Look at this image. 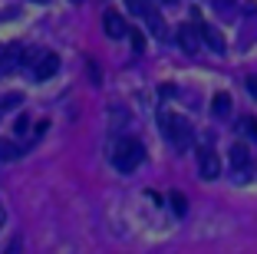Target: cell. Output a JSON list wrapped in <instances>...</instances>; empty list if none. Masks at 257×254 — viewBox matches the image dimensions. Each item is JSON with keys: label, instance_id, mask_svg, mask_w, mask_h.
<instances>
[{"label": "cell", "instance_id": "8", "mask_svg": "<svg viewBox=\"0 0 257 254\" xmlns=\"http://www.w3.org/2000/svg\"><path fill=\"white\" fill-rule=\"evenodd\" d=\"M211 112H214V119H227V116H231V96H227V93H218V96L211 99Z\"/></svg>", "mask_w": 257, "mask_h": 254}, {"label": "cell", "instance_id": "24", "mask_svg": "<svg viewBox=\"0 0 257 254\" xmlns=\"http://www.w3.org/2000/svg\"><path fill=\"white\" fill-rule=\"evenodd\" d=\"M37 4H46V0H37Z\"/></svg>", "mask_w": 257, "mask_h": 254}, {"label": "cell", "instance_id": "11", "mask_svg": "<svg viewBox=\"0 0 257 254\" xmlns=\"http://www.w3.org/2000/svg\"><path fill=\"white\" fill-rule=\"evenodd\" d=\"M125 7L132 10V14L145 17V14H149V10H152V4H149V0H125Z\"/></svg>", "mask_w": 257, "mask_h": 254}, {"label": "cell", "instance_id": "1", "mask_svg": "<svg viewBox=\"0 0 257 254\" xmlns=\"http://www.w3.org/2000/svg\"><path fill=\"white\" fill-rule=\"evenodd\" d=\"M142 158H145V145L139 139H119L112 145V165H115V172H122V175L136 172L142 165Z\"/></svg>", "mask_w": 257, "mask_h": 254}, {"label": "cell", "instance_id": "20", "mask_svg": "<svg viewBox=\"0 0 257 254\" xmlns=\"http://www.w3.org/2000/svg\"><path fill=\"white\" fill-rule=\"evenodd\" d=\"M214 4H218L221 10H231V4H234V0H214Z\"/></svg>", "mask_w": 257, "mask_h": 254}, {"label": "cell", "instance_id": "22", "mask_svg": "<svg viewBox=\"0 0 257 254\" xmlns=\"http://www.w3.org/2000/svg\"><path fill=\"white\" fill-rule=\"evenodd\" d=\"M0 224H4V208H0Z\"/></svg>", "mask_w": 257, "mask_h": 254}, {"label": "cell", "instance_id": "4", "mask_svg": "<svg viewBox=\"0 0 257 254\" xmlns=\"http://www.w3.org/2000/svg\"><path fill=\"white\" fill-rule=\"evenodd\" d=\"M201 27H195V23H182L178 27V46H182L185 53H198V46H201Z\"/></svg>", "mask_w": 257, "mask_h": 254}, {"label": "cell", "instance_id": "13", "mask_svg": "<svg viewBox=\"0 0 257 254\" xmlns=\"http://www.w3.org/2000/svg\"><path fill=\"white\" fill-rule=\"evenodd\" d=\"M145 20H149V27H152V30H155V33H159V37H162V33H165V23H162V17L155 14V7H152L149 14H145Z\"/></svg>", "mask_w": 257, "mask_h": 254}, {"label": "cell", "instance_id": "2", "mask_svg": "<svg viewBox=\"0 0 257 254\" xmlns=\"http://www.w3.org/2000/svg\"><path fill=\"white\" fill-rule=\"evenodd\" d=\"M159 129L162 135H165L168 142L175 145L178 152H185L191 145V126L182 119V116H172V112H162V119H159Z\"/></svg>", "mask_w": 257, "mask_h": 254}, {"label": "cell", "instance_id": "15", "mask_svg": "<svg viewBox=\"0 0 257 254\" xmlns=\"http://www.w3.org/2000/svg\"><path fill=\"white\" fill-rule=\"evenodd\" d=\"M20 145H17V142H0V158H17V155H20Z\"/></svg>", "mask_w": 257, "mask_h": 254}, {"label": "cell", "instance_id": "7", "mask_svg": "<svg viewBox=\"0 0 257 254\" xmlns=\"http://www.w3.org/2000/svg\"><path fill=\"white\" fill-rule=\"evenodd\" d=\"M231 168L234 172H247L250 168V152H247V145H231Z\"/></svg>", "mask_w": 257, "mask_h": 254}, {"label": "cell", "instance_id": "5", "mask_svg": "<svg viewBox=\"0 0 257 254\" xmlns=\"http://www.w3.org/2000/svg\"><path fill=\"white\" fill-rule=\"evenodd\" d=\"M102 27H106V33L112 40H122V37H128V27H125V20H122V14H115V10H106L102 14Z\"/></svg>", "mask_w": 257, "mask_h": 254}, {"label": "cell", "instance_id": "17", "mask_svg": "<svg viewBox=\"0 0 257 254\" xmlns=\"http://www.w3.org/2000/svg\"><path fill=\"white\" fill-rule=\"evenodd\" d=\"M14 106H20V96H7V99H0V109H14Z\"/></svg>", "mask_w": 257, "mask_h": 254}, {"label": "cell", "instance_id": "19", "mask_svg": "<svg viewBox=\"0 0 257 254\" xmlns=\"http://www.w3.org/2000/svg\"><path fill=\"white\" fill-rule=\"evenodd\" d=\"M247 90H250V96L257 99V76H250V79H247Z\"/></svg>", "mask_w": 257, "mask_h": 254}, {"label": "cell", "instance_id": "9", "mask_svg": "<svg viewBox=\"0 0 257 254\" xmlns=\"http://www.w3.org/2000/svg\"><path fill=\"white\" fill-rule=\"evenodd\" d=\"M0 66H4V69H17V66H23V50H20V46H10V50L4 53Z\"/></svg>", "mask_w": 257, "mask_h": 254}, {"label": "cell", "instance_id": "16", "mask_svg": "<svg viewBox=\"0 0 257 254\" xmlns=\"http://www.w3.org/2000/svg\"><path fill=\"white\" fill-rule=\"evenodd\" d=\"M128 37H132V50H136V53L145 50V37H142V33H128Z\"/></svg>", "mask_w": 257, "mask_h": 254}, {"label": "cell", "instance_id": "10", "mask_svg": "<svg viewBox=\"0 0 257 254\" xmlns=\"http://www.w3.org/2000/svg\"><path fill=\"white\" fill-rule=\"evenodd\" d=\"M201 37H204V43L211 46L214 53H224V40H221V33L214 30V27H201Z\"/></svg>", "mask_w": 257, "mask_h": 254}, {"label": "cell", "instance_id": "14", "mask_svg": "<svg viewBox=\"0 0 257 254\" xmlns=\"http://www.w3.org/2000/svg\"><path fill=\"white\" fill-rule=\"evenodd\" d=\"M168 198H172V211H175V215H185V211H188V205H185V195H182V192H172Z\"/></svg>", "mask_w": 257, "mask_h": 254}, {"label": "cell", "instance_id": "18", "mask_svg": "<svg viewBox=\"0 0 257 254\" xmlns=\"http://www.w3.org/2000/svg\"><path fill=\"white\" fill-rule=\"evenodd\" d=\"M27 129H30V122H27V116H20L17 119V132H27Z\"/></svg>", "mask_w": 257, "mask_h": 254}, {"label": "cell", "instance_id": "3", "mask_svg": "<svg viewBox=\"0 0 257 254\" xmlns=\"http://www.w3.org/2000/svg\"><path fill=\"white\" fill-rule=\"evenodd\" d=\"M198 172H201L204 182H214L221 175V162H218L211 145H201V149H198Z\"/></svg>", "mask_w": 257, "mask_h": 254}, {"label": "cell", "instance_id": "12", "mask_svg": "<svg viewBox=\"0 0 257 254\" xmlns=\"http://www.w3.org/2000/svg\"><path fill=\"white\" fill-rule=\"evenodd\" d=\"M237 129H241L244 135H250V139H254V142H257V122L250 119V116H244V119L237 122Z\"/></svg>", "mask_w": 257, "mask_h": 254}, {"label": "cell", "instance_id": "6", "mask_svg": "<svg viewBox=\"0 0 257 254\" xmlns=\"http://www.w3.org/2000/svg\"><path fill=\"white\" fill-rule=\"evenodd\" d=\"M60 69V56L56 53H43L37 60V69H33V79H50V76Z\"/></svg>", "mask_w": 257, "mask_h": 254}, {"label": "cell", "instance_id": "23", "mask_svg": "<svg viewBox=\"0 0 257 254\" xmlns=\"http://www.w3.org/2000/svg\"><path fill=\"white\" fill-rule=\"evenodd\" d=\"M159 4H175V0H159Z\"/></svg>", "mask_w": 257, "mask_h": 254}, {"label": "cell", "instance_id": "21", "mask_svg": "<svg viewBox=\"0 0 257 254\" xmlns=\"http://www.w3.org/2000/svg\"><path fill=\"white\" fill-rule=\"evenodd\" d=\"M4 53H7V50H4V46H0V60H4Z\"/></svg>", "mask_w": 257, "mask_h": 254}]
</instances>
